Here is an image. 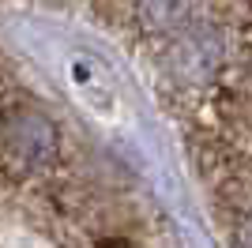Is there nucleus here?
Listing matches in <instances>:
<instances>
[{"mask_svg": "<svg viewBox=\"0 0 252 248\" xmlns=\"http://www.w3.org/2000/svg\"><path fill=\"white\" fill-rule=\"evenodd\" d=\"M15 147H19L23 158H42L53 151V132L42 124V117H23L19 121V135H15Z\"/></svg>", "mask_w": 252, "mask_h": 248, "instance_id": "f257e3e1", "label": "nucleus"}]
</instances>
